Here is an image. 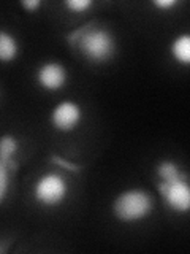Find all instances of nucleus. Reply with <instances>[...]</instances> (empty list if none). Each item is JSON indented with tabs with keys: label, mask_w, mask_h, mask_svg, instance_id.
<instances>
[{
	"label": "nucleus",
	"mask_w": 190,
	"mask_h": 254,
	"mask_svg": "<svg viewBox=\"0 0 190 254\" xmlns=\"http://www.w3.org/2000/svg\"><path fill=\"white\" fill-rule=\"evenodd\" d=\"M94 21L84 24V30L81 37L76 40L75 46L81 51V54L91 62H106L113 58L116 51V43L113 35L105 29H95Z\"/></svg>",
	"instance_id": "1"
},
{
	"label": "nucleus",
	"mask_w": 190,
	"mask_h": 254,
	"mask_svg": "<svg viewBox=\"0 0 190 254\" xmlns=\"http://www.w3.org/2000/svg\"><path fill=\"white\" fill-rule=\"evenodd\" d=\"M154 206L152 197L146 190L130 189L125 190L114 200V214L124 222H135L146 218Z\"/></svg>",
	"instance_id": "2"
},
{
	"label": "nucleus",
	"mask_w": 190,
	"mask_h": 254,
	"mask_svg": "<svg viewBox=\"0 0 190 254\" xmlns=\"http://www.w3.org/2000/svg\"><path fill=\"white\" fill-rule=\"evenodd\" d=\"M68 185L60 175L46 173L35 183L34 195L35 200L43 206H57L65 200Z\"/></svg>",
	"instance_id": "3"
},
{
	"label": "nucleus",
	"mask_w": 190,
	"mask_h": 254,
	"mask_svg": "<svg viewBox=\"0 0 190 254\" xmlns=\"http://www.w3.org/2000/svg\"><path fill=\"white\" fill-rule=\"evenodd\" d=\"M158 190L163 197L165 203L174 211L186 213L190 208V188L184 178L174 181H162Z\"/></svg>",
	"instance_id": "4"
},
{
	"label": "nucleus",
	"mask_w": 190,
	"mask_h": 254,
	"mask_svg": "<svg viewBox=\"0 0 190 254\" xmlns=\"http://www.w3.org/2000/svg\"><path fill=\"white\" fill-rule=\"evenodd\" d=\"M52 126L60 132H70L81 121V108L73 102H62L54 108L51 115Z\"/></svg>",
	"instance_id": "5"
},
{
	"label": "nucleus",
	"mask_w": 190,
	"mask_h": 254,
	"mask_svg": "<svg viewBox=\"0 0 190 254\" xmlns=\"http://www.w3.org/2000/svg\"><path fill=\"white\" fill-rule=\"evenodd\" d=\"M37 79L40 86L48 91H57L67 83V70L60 64L48 62L43 64L37 71Z\"/></svg>",
	"instance_id": "6"
},
{
	"label": "nucleus",
	"mask_w": 190,
	"mask_h": 254,
	"mask_svg": "<svg viewBox=\"0 0 190 254\" xmlns=\"http://www.w3.org/2000/svg\"><path fill=\"white\" fill-rule=\"evenodd\" d=\"M18 149V141L11 135H3L0 138V162L8 165V169L16 170L18 169V162L13 161V156Z\"/></svg>",
	"instance_id": "7"
},
{
	"label": "nucleus",
	"mask_w": 190,
	"mask_h": 254,
	"mask_svg": "<svg viewBox=\"0 0 190 254\" xmlns=\"http://www.w3.org/2000/svg\"><path fill=\"white\" fill-rule=\"evenodd\" d=\"M18 56V42L8 32L0 30V62H11Z\"/></svg>",
	"instance_id": "8"
},
{
	"label": "nucleus",
	"mask_w": 190,
	"mask_h": 254,
	"mask_svg": "<svg viewBox=\"0 0 190 254\" xmlns=\"http://www.w3.org/2000/svg\"><path fill=\"white\" fill-rule=\"evenodd\" d=\"M171 53H173V58L179 64H182V65H189L190 64V37L187 34L178 37L173 42Z\"/></svg>",
	"instance_id": "9"
},
{
	"label": "nucleus",
	"mask_w": 190,
	"mask_h": 254,
	"mask_svg": "<svg viewBox=\"0 0 190 254\" xmlns=\"http://www.w3.org/2000/svg\"><path fill=\"white\" fill-rule=\"evenodd\" d=\"M157 175L162 181H174L179 178H186V175H182L178 169V165L171 161H163L158 164Z\"/></svg>",
	"instance_id": "10"
},
{
	"label": "nucleus",
	"mask_w": 190,
	"mask_h": 254,
	"mask_svg": "<svg viewBox=\"0 0 190 254\" xmlns=\"http://www.w3.org/2000/svg\"><path fill=\"white\" fill-rule=\"evenodd\" d=\"M8 189V165L0 162V203L3 202Z\"/></svg>",
	"instance_id": "11"
},
{
	"label": "nucleus",
	"mask_w": 190,
	"mask_h": 254,
	"mask_svg": "<svg viewBox=\"0 0 190 254\" xmlns=\"http://www.w3.org/2000/svg\"><path fill=\"white\" fill-rule=\"evenodd\" d=\"M71 11H75V13H83L86 11L87 8H91L92 6V2L91 0H68V2L65 3Z\"/></svg>",
	"instance_id": "12"
},
{
	"label": "nucleus",
	"mask_w": 190,
	"mask_h": 254,
	"mask_svg": "<svg viewBox=\"0 0 190 254\" xmlns=\"http://www.w3.org/2000/svg\"><path fill=\"white\" fill-rule=\"evenodd\" d=\"M51 161H52L54 164L60 165L62 169L68 170V172H79V170H81V165L73 164V162H68L67 159H62V157H59V156H52V157H51Z\"/></svg>",
	"instance_id": "13"
},
{
	"label": "nucleus",
	"mask_w": 190,
	"mask_h": 254,
	"mask_svg": "<svg viewBox=\"0 0 190 254\" xmlns=\"http://www.w3.org/2000/svg\"><path fill=\"white\" fill-rule=\"evenodd\" d=\"M21 5H22V8H26V10L34 11L42 5V2H40V0H24V2H21Z\"/></svg>",
	"instance_id": "14"
},
{
	"label": "nucleus",
	"mask_w": 190,
	"mask_h": 254,
	"mask_svg": "<svg viewBox=\"0 0 190 254\" xmlns=\"http://www.w3.org/2000/svg\"><path fill=\"white\" fill-rule=\"evenodd\" d=\"M154 5L158 6V8H162V10H168V8L176 5V2H174V0H165V2H163V0H155Z\"/></svg>",
	"instance_id": "15"
}]
</instances>
